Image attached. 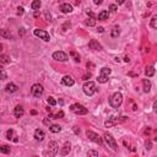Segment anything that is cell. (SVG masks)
<instances>
[{"instance_id": "cell-39", "label": "cell", "mask_w": 157, "mask_h": 157, "mask_svg": "<svg viewBox=\"0 0 157 157\" xmlns=\"http://www.w3.org/2000/svg\"><path fill=\"white\" fill-rule=\"evenodd\" d=\"M33 16H35V17H38V16H39V11L38 10H35V14H33Z\"/></svg>"}, {"instance_id": "cell-6", "label": "cell", "mask_w": 157, "mask_h": 157, "mask_svg": "<svg viewBox=\"0 0 157 157\" xmlns=\"http://www.w3.org/2000/svg\"><path fill=\"white\" fill-rule=\"evenodd\" d=\"M86 136H87L91 141H93V143L98 144V145H102V139H101V136L98 135V134H96L95 131L87 130V131H86Z\"/></svg>"}, {"instance_id": "cell-36", "label": "cell", "mask_w": 157, "mask_h": 157, "mask_svg": "<svg viewBox=\"0 0 157 157\" xmlns=\"http://www.w3.org/2000/svg\"><path fill=\"white\" fill-rule=\"evenodd\" d=\"M71 55H74V57H75V61H76V63H78V61H80V58H78L77 55H76V53H75V52H72V53H71Z\"/></svg>"}, {"instance_id": "cell-42", "label": "cell", "mask_w": 157, "mask_h": 157, "mask_svg": "<svg viewBox=\"0 0 157 157\" xmlns=\"http://www.w3.org/2000/svg\"><path fill=\"white\" fill-rule=\"evenodd\" d=\"M46 17H47V20H50V14L48 12V11L46 12Z\"/></svg>"}, {"instance_id": "cell-9", "label": "cell", "mask_w": 157, "mask_h": 157, "mask_svg": "<svg viewBox=\"0 0 157 157\" xmlns=\"http://www.w3.org/2000/svg\"><path fill=\"white\" fill-rule=\"evenodd\" d=\"M89 47H90V49H95V50H101L102 49L101 44L97 42L96 39H91V41L89 42Z\"/></svg>"}, {"instance_id": "cell-7", "label": "cell", "mask_w": 157, "mask_h": 157, "mask_svg": "<svg viewBox=\"0 0 157 157\" xmlns=\"http://www.w3.org/2000/svg\"><path fill=\"white\" fill-rule=\"evenodd\" d=\"M33 33H35V36H37V37H39V38H42L43 41H46V42H49V39H50V37H49V33L47 32V31H43V30H35L33 31Z\"/></svg>"}, {"instance_id": "cell-26", "label": "cell", "mask_w": 157, "mask_h": 157, "mask_svg": "<svg viewBox=\"0 0 157 157\" xmlns=\"http://www.w3.org/2000/svg\"><path fill=\"white\" fill-rule=\"evenodd\" d=\"M10 63V58L7 55H0V64H9Z\"/></svg>"}, {"instance_id": "cell-40", "label": "cell", "mask_w": 157, "mask_h": 157, "mask_svg": "<svg viewBox=\"0 0 157 157\" xmlns=\"http://www.w3.org/2000/svg\"><path fill=\"white\" fill-rule=\"evenodd\" d=\"M93 3L96 4V5H100V4L102 3V0H93Z\"/></svg>"}, {"instance_id": "cell-25", "label": "cell", "mask_w": 157, "mask_h": 157, "mask_svg": "<svg viewBox=\"0 0 157 157\" xmlns=\"http://www.w3.org/2000/svg\"><path fill=\"white\" fill-rule=\"evenodd\" d=\"M97 80H98L100 84H106V82H108V75H103V74H101Z\"/></svg>"}, {"instance_id": "cell-13", "label": "cell", "mask_w": 157, "mask_h": 157, "mask_svg": "<svg viewBox=\"0 0 157 157\" xmlns=\"http://www.w3.org/2000/svg\"><path fill=\"white\" fill-rule=\"evenodd\" d=\"M23 113H25V109L21 107V106H16L15 107V111H14V114L16 118H21L22 115H23Z\"/></svg>"}, {"instance_id": "cell-22", "label": "cell", "mask_w": 157, "mask_h": 157, "mask_svg": "<svg viewBox=\"0 0 157 157\" xmlns=\"http://www.w3.org/2000/svg\"><path fill=\"white\" fill-rule=\"evenodd\" d=\"M0 36L4 37V38H11V33L7 31V30H0Z\"/></svg>"}, {"instance_id": "cell-23", "label": "cell", "mask_w": 157, "mask_h": 157, "mask_svg": "<svg viewBox=\"0 0 157 157\" xmlns=\"http://www.w3.org/2000/svg\"><path fill=\"white\" fill-rule=\"evenodd\" d=\"M85 23L89 26V27H93V26L96 25V20H95V17H90L85 21Z\"/></svg>"}, {"instance_id": "cell-2", "label": "cell", "mask_w": 157, "mask_h": 157, "mask_svg": "<svg viewBox=\"0 0 157 157\" xmlns=\"http://www.w3.org/2000/svg\"><path fill=\"white\" fill-rule=\"evenodd\" d=\"M82 90H84L85 95H87V96H92L93 93L96 92V85H95V82H92V81L85 82V85L82 86Z\"/></svg>"}, {"instance_id": "cell-16", "label": "cell", "mask_w": 157, "mask_h": 157, "mask_svg": "<svg viewBox=\"0 0 157 157\" xmlns=\"http://www.w3.org/2000/svg\"><path fill=\"white\" fill-rule=\"evenodd\" d=\"M71 147V145H70V143H65V145H64V147H63V150L60 151V155H63V156H65V155H68L69 152H70V149Z\"/></svg>"}, {"instance_id": "cell-46", "label": "cell", "mask_w": 157, "mask_h": 157, "mask_svg": "<svg viewBox=\"0 0 157 157\" xmlns=\"http://www.w3.org/2000/svg\"><path fill=\"white\" fill-rule=\"evenodd\" d=\"M89 15H90V16H91V17H95V15H93V12H92V11H90V12H89Z\"/></svg>"}, {"instance_id": "cell-45", "label": "cell", "mask_w": 157, "mask_h": 157, "mask_svg": "<svg viewBox=\"0 0 157 157\" xmlns=\"http://www.w3.org/2000/svg\"><path fill=\"white\" fill-rule=\"evenodd\" d=\"M124 61H126V63H129V61H130V59H129V57H125V58H124Z\"/></svg>"}, {"instance_id": "cell-41", "label": "cell", "mask_w": 157, "mask_h": 157, "mask_svg": "<svg viewBox=\"0 0 157 157\" xmlns=\"http://www.w3.org/2000/svg\"><path fill=\"white\" fill-rule=\"evenodd\" d=\"M97 31H98L100 33H102V32H104V28H103V27H98V30H97Z\"/></svg>"}, {"instance_id": "cell-37", "label": "cell", "mask_w": 157, "mask_h": 157, "mask_svg": "<svg viewBox=\"0 0 157 157\" xmlns=\"http://www.w3.org/2000/svg\"><path fill=\"white\" fill-rule=\"evenodd\" d=\"M6 135H7V139L10 140V139H11V135H12V130H9V131H7V134H6Z\"/></svg>"}, {"instance_id": "cell-3", "label": "cell", "mask_w": 157, "mask_h": 157, "mask_svg": "<svg viewBox=\"0 0 157 157\" xmlns=\"http://www.w3.org/2000/svg\"><path fill=\"white\" fill-rule=\"evenodd\" d=\"M104 140H106V143L108 144V146L111 147L113 151H118V145H117V141L114 140V138L111 135V134H108L106 133L104 134Z\"/></svg>"}, {"instance_id": "cell-44", "label": "cell", "mask_w": 157, "mask_h": 157, "mask_svg": "<svg viewBox=\"0 0 157 157\" xmlns=\"http://www.w3.org/2000/svg\"><path fill=\"white\" fill-rule=\"evenodd\" d=\"M117 1H118V5H121V4H124L125 0H117Z\"/></svg>"}, {"instance_id": "cell-28", "label": "cell", "mask_w": 157, "mask_h": 157, "mask_svg": "<svg viewBox=\"0 0 157 157\" xmlns=\"http://www.w3.org/2000/svg\"><path fill=\"white\" fill-rule=\"evenodd\" d=\"M10 147L9 146H6V145H3V146H0V152L1 154H5V155H7V154H10Z\"/></svg>"}, {"instance_id": "cell-8", "label": "cell", "mask_w": 157, "mask_h": 157, "mask_svg": "<svg viewBox=\"0 0 157 157\" xmlns=\"http://www.w3.org/2000/svg\"><path fill=\"white\" fill-rule=\"evenodd\" d=\"M53 59H55L58 61H66L69 59V57H68V54L64 53V52H54Z\"/></svg>"}, {"instance_id": "cell-33", "label": "cell", "mask_w": 157, "mask_h": 157, "mask_svg": "<svg viewBox=\"0 0 157 157\" xmlns=\"http://www.w3.org/2000/svg\"><path fill=\"white\" fill-rule=\"evenodd\" d=\"M104 125H106L107 128H111V126H113V125H114V121H113V120H106Z\"/></svg>"}, {"instance_id": "cell-19", "label": "cell", "mask_w": 157, "mask_h": 157, "mask_svg": "<svg viewBox=\"0 0 157 157\" xmlns=\"http://www.w3.org/2000/svg\"><path fill=\"white\" fill-rule=\"evenodd\" d=\"M145 75H146L147 77H152V76L155 75V68L154 66H147L146 70H145Z\"/></svg>"}, {"instance_id": "cell-29", "label": "cell", "mask_w": 157, "mask_h": 157, "mask_svg": "<svg viewBox=\"0 0 157 157\" xmlns=\"http://www.w3.org/2000/svg\"><path fill=\"white\" fill-rule=\"evenodd\" d=\"M6 71H5V69L0 65V80H5L6 78Z\"/></svg>"}, {"instance_id": "cell-1", "label": "cell", "mask_w": 157, "mask_h": 157, "mask_svg": "<svg viewBox=\"0 0 157 157\" xmlns=\"http://www.w3.org/2000/svg\"><path fill=\"white\" fill-rule=\"evenodd\" d=\"M123 103V95L120 92H115L113 96L109 98V104L113 108H119Z\"/></svg>"}, {"instance_id": "cell-47", "label": "cell", "mask_w": 157, "mask_h": 157, "mask_svg": "<svg viewBox=\"0 0 157 157\" xmlns=\"http://www.w3.org/2000/svg\"><path fill=\"white\" fill-rule=\"evenodd\" d=\"M1 50H3V44H0V53H1Z\"/></svg>"}, {"instance_id": "cell-30", "label": "cell", "mask_w": 157, "mask_h": 157, "mask_svg": "<svg viewBox=\"0 0 157 157\" xmlns=\"http://www.w3.org/2000/svg\"><path fill=\"white\" fill-rule=\"evenodd\" d=\"M112 72L111 69H108V68H102L101 69V74H103V75H109Z\"/></svg>"}, {"instance_id": "cell-43", "label": "cell", "mask_w": 157, "mask_h": 157, "mask_svg": "<svg viewBox=\"0 0 157 157\" xmlns=\"http://www.w3.org/2000/svg\"><path fill=\"white\" fill-rule=\"evenodd\" d=\"M89 77H91V74H89V75H85L82 78H84V80H89Z\"/></svg>"}, {"instance_id": "cell-21", "label": "cell", "mask_w": 157, "mask_h": 157, "mask_svg": "<svg viewBox=\"0 0 157 157\" xmlns=\"http://www.w3.org/2000/svg\"><path fill=\"white\" fill-rule=\"evenodd\" d=\"M119 35H120V28H119V27H114V28L112 30L111 36L113 37V38H118V37H119Z\"/></svg>"}, {"instance_id": "cell-4", "label": "cell", "mask_w": 157, "mask_h": 157, "mask_svg": "<svg viewBox=\"0 0 157 157\" xmlns=\"http://www.w3.org/2000/svg\"><path fill=\"white\" fill-rule=\"evenodd\" d=\"M44 92V89H43L42 85H39V84H35L32 86V89H31V93H32L33 97H36V98H39V97L43 95Z\"/></svg>"}, {"instance_id": "cell-14", "label": "cell", "mask_w": 157, "mask_h": 157, "mask_svg": "<svg viewBox=\"0 0 157 157\" xmlns=\"http://www.w3.org/2000/svg\"><path fill=\"white\" fill-rule=\"evenodd\" d=\"M44 136H46V134H44V131L41 130V129H37L36 131H35V139L38 140V141H42V140L44 139Z\"/></svg>"}, {"instance_id": "cell-17", "label": "cell", "mask_w": 157, "mask_h": 157, "mask_svg": "<svg viewBox=\"0 0 157 157\" xmlns=\"http://www.w3.org/2000/svg\"><path fill=\"white\" fill-rule=\"evenodd\" d=\"M58 144L55 143V141H52V143H49V149L52 150V152H50V155H55L58 152Z\"/></svg>"}, {"instance_id": "cell-24", "label": "cell", "mask_w": 157, "mask_h": 157, "mask_svg": "<svg viewBox=\"0 0 157 157\" xmlns=\"http://www.w3.org/2000/svg\"><path fill=\"white\" fill-rule=\"evenodd\" d=\"M49 130L52 133H59L61 130V126L60 125H57V124H54V125H50L49 126Z\"/></svg>"}, {"instance_id": "cell-12", "label": "cell", "mask_w": 157, "mask_h": 157, "mask_svg": "<svg viewBox=\"0 0 157 157\" xmlns=\"http://www.w3.org/2000/svg\"><path fill=\"white\" fill-rule=\"evenodd\" d=\"M18 90V87L15 84H12V82H10V84H7L6 87H5V91H6L7 93H15L16 91Z\"/></svg>"}, {"instance_id": "cell-11", "label": "cell", "mask_w": 157, "mask_h": 157, "mask_svg": "<svg viewBox=\"0 0 157 157\" xmlns=\"http://www.w3.org/2000/svg\"><path fill=\"white\" fill-rule=\"evenodd\" d=\"M60 11L63 14H70V12H72V6L70 4H61Z\"/></svg>"}, {"instance_id": "cell-5", "label": "cell", "mask_w": 157, "mask_h": 157, "mask_svg": "<svg viewBox=\"0 0 157 157\" xmlns=\"http://www.w3.org/2000/svg\"><path fill=\"white\" fill-rule=\"evenodd\" d=\"M70 111L74 112L75 114L77 115H82V114H87V109H86L84 106H81V104H72L71 107H70Z\"/></svg>"}, {"instance_id": "cell-18", "label": "cell", "mask_w": 157, "mask_h": 157, "mask_svg": "<svg viewBox=\"0 0 157 157\" xmlns=\"http://www.w3.org/2000/svg\"><path fill=\"white\" fill-rule=\"evenodd\" d=\"M108 17H109V12H108L107 10L101 11L100 14H98V20H102V21H104V20H108Z\"/></svg>"}, {"instance_id": "cell-27", "label": "cell", "mask_w": 157, "mask_h": 157, "mask_svg": "<svg viewBox=\"0 0 157 157\" xmlns=\"http://www.w3.org/2000/svg\"><path fill=\"white\" fill-rule=\"evenodd\" d=\"M150 27H151V28H157V16H156V15L152 16V18H151Z\"/></svg>"}, {"instance_id": "cell-32", "label": "cell", "mask_w": 157, "mask_h": 157, "mask_svg": "<svg viewBox=\"0 0 157 157\" xmlns=\"http://www.w3.org/2000/svg\"><path fill=\"white\" fill-rule=\"evenodd\" d=\"M48 104H49V106H52V107H54V106L57 104V101L54 100L53 97H49V98H48Z\"/></svg>"}, {"instance_id": "cell-15", "label": "cell", "mask_w": 157, "mask_h": 157, "mask_svg": "<svg viewBox=\"0 0 157 157\" xmlns=\"http://www.w3.org/2000/svg\"><path fill=\"white\" fill-rule=\"evenodd\" d=\"M143 85H144V92H150L151 90V81L149 78H144L143 80Z\"/></svg>"}, {"instance_id": "cell-38", "label": "cell", "mask_w": 157, "mask_h": 157, "mask_svg": "<svg viewBox=\"0 0 157 157\" xmlns=\"http://www.w3.org/2000/svg\"><path fill=\"white\" fill-rule=\"evenodd\" d=\"M17 14H20V15H21V14H23V7H18V9H17Z\"/></svg>"}, {"instance_id": "cell-34", "label": "cell", "mask_w": 157, "mask_h": 157, "mask_svg": "<svg viewBox=\"0 0 157 157\" xmlns=\"http://www.w3.org/2000/svg\"><path fill=\"white\" fill-rule=\"evenodd\" d=\"M87 155H89V156H98V152H97V151H89V152H87Z\"/></svg>"}, {"instance_id": "cell-10", "label": "cell", "mask_w": 157, "mask_h": 157, "mask_svg": "<svg viewBox=\"0 0 157 157\" xmlns=\"http://www.w3.org/2000/svg\"><path fill=\"white\" fill-rule=\"evenodd\" d=\"M61 81H63V84H64L65 86H69V87H70V86H74V84H75L74 78H72L71 76H69V75H65Z\"/></svg>"}, {"instance_id": "cell-31", "label": "cell", "mask_w": 157, "mask_h": 157, "mask_svg": "<svg viewBox=\"0 0 157 157\" xmlns=\"http://www.w3.org/2000/svg\"><path fill=\"white\" fill-rule=\"evenodd\" d=\"M50 117H53V119H59V118H63V117H64V112L60 111L59 113H57L55 115H50Z\"/></svg>"}, {"instance_id": "cell-20", "label": "cell", "mask_w": 157, "mask_h": 157, "mask_svg": "<svg viewBox=\"0 0 157 157\" xmlns=\"http://www.w3.org/2000/svg\"><path fill=\"white\" fill-rule=\"evenodd\" d=\"M42 6V3H41V0H35L32 4H31V7H32V10H39Z\"/></svg>"}, {"instance_id": "cell-35", "label": "cell", "mask_w": 157, "mask_h": 157, "mask_svg": "<svg viewBox=\"0 0 157 157\" xmlns=\"http://www.w3.org/2000/svg\"><path fill=\"white\" fill-rule=\"evenodd\" d=\"M117 9H118V7H117V5H115V4H112L111 6H109V10L113 11V12H115V11H117Z\"/></svg>"}]
</instances>
